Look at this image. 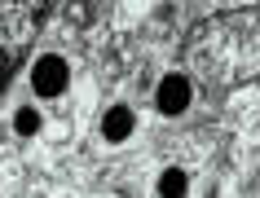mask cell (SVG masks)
<instances>
[{
	"instance_id": "5b68a950",
	"label": "cell",
	"mask_w": 260,
	"mask_h": 198,
	"mask_svg": "<svg viewBox=\"0 0 260 198\" xmlns=\"http://www.w3.org/2000/svg\"><path fill=\"white\" fill-rule=\"evenodd\" d=\"M14 128H18V132H22V137H31V132L40 128V114H36V110H27V106H22V110L14 114Z\"/></svg>"
},
{
	"instance_id": "3957f363",
	"label": "cell",
	"mask_w": 260,
	"mask_h": 198,
	"mask_svg": "<svg viewBox=\"0 0 260 198\" xmlns=\"http://www.w3.org/2000/svg\"><path fill=\"white\" fill-rule=\"evenodd\" d=\"M133 124H137V119H133V110H128V106H115V110H106V124H102V132H106L110 141H123V137L133 132Z\"/></svg>"
},
{
	"instance_id": "7a4b0ae2",
	"label": "cell",
	"mask_w": 260,
	"mask_h": 198,
	"mask_svg": "<svg viewBox=\"0 0 260 198\" xmlns=\"http://www.w3.org/2000/svg\"><path fill=\"white\" fill-rule=\"evenodd\" d=\"M190 106V84L181 80V75H168L164 84H159V110L164 114H181Z\"/></svg>"
},
{
	"instance_id": "6da1fadb",
	"label": "cell",
	"mask_w": 260,
	"mask_h": 198,
	"mask_svg": "<svg viewBox=\"0 0 260 198\" xmlns=\"http://www.w3.org/2000/svg\"><path fill=\"white\" fill-rule=\"evenodd\" d=\"M71 71H67V62L62 57H40L36 62V71H31V84H36V93L40 97H57L62 88H67Z\"/></svg>"
},
{
	"instance_id": "277c9868",
	"label": "cell",
	"mask_w": 260,
	"mask_h": 198,
	"mask_svg": "<svg viewBox=\"0 0 260 198\" xmlns=\"http://www.w3.org/2000/svg\"><path fill=\"white\" fill-rule=\"evenodd\" d=\"M159 198H185V172H164L159 176Z\"/></svg>"
}]
</instances>
